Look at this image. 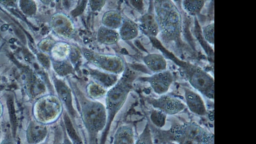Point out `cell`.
Wrapping results in <instances>:
<instances>
[{
	"label": "cell",
	"instance_id": "cell-23",
	"mask_svg": "<svg viewBox=\"0 0 256 144\" xmlns=\"http://www.w3.org/2000/svg\"><path fill=\"white\" fill-rule=\"evenodd\" d=\"M18 6L21 12L27 16H34L38 9L36 2L33 0H19Z\"/></svg>",
	"mask_w": 256,
	"mask_h": 144
},
{
	"label": "cell",
	"instance_id": "cell-7",
	"mask_svg": "<svg viewBox=\"0 0 256 144\" xmlns=\"http://www.w3.org/2000/svg\"><path fill=\"white\" fill-rule=\"evenodd\" d=\"M148 102L155 109L166 115H174L183 111L186 105L180 99L166 94L157 98H148Z\"/></svg>",
	"mask_w": 256,
	"mask_h": 144
},
{
	"label": "cell",
	"instance_id": "cell-6",
	"mask_svg": "<svg viewBox=\"0 0 256 144\" xmlns=\"http://www.w3.org/2000/svg\"><path fill=\"white\" fill-rule=\"evenodd\" d=\"M61 112L60 100L50 94H44L36 99L32 108L33 118L47 126L56 120Z\"/></svg>",
	"mask_w": 256,
	"mask_h": 144
},
{
	"label": "cell",
	"instance_id": "cell-9",
	"mask_svg": "<svg viewBox=\"0 0 256 144\" xmlns=\"http://www.w3.org/2000/svg\"><path fill=\"white\" fill-rule=\"evenodd\" d=\"M85 56L98 66L113 72H120L123 64L118 57L98 55L89 52H84Z\"/></svg>",
	"mask_w": 256,
	"mask_h": 144
},
{
	"label": "cell",
	"instance_id": "cell-3",
	"mask_svg": "<svg viewBox=\"0 0 256 144\" xmlns=\"http://www.w3.org/2000/svg\"><path fill=\"white\" fill-rule=\"evenodd\" d=\"M166 132L178 144H214V134L194 122L174 124Z\"/></svg>",
	"mask_w": 256,
	"mask_h": 144
},
{
	"label": "cell",
	"instance_id": "cell-2",
	"mask_svg": "<svg viewBox=\"0 0 256 144\" xmlns=\"http://www.w3.org/2000/svg\"><path fill=\"white\" fill-rule=\"evenodd\" d=\"M79 96L82 120L89 136L90 144H95L98 134L106 123V107L100 102Z\"/></svg>",
	"mask_w": 256,
	"mask_h": 144
},
{
	"label": "cell",
	"instance_id": "cell-21",
	"mask_svg": "<svg viewBox=\"0 0 256 144\" xmlns=\"http://www.w3.org/2000/svg\"><path fill=\"white\" fill-rule=\"evenodd\" d=\"M103 22L107 28H116L121 24V17L120 14L116 12H109L106 13L102 18Z\"/></svg>",
	"mask_w": 256,
	"mask_h": 144
},
{
	"label": "cell",
	"instance_id": "cell-22",
	"mask_svg": "<svg viewBox=\"0 0 256 144\" xmlns=\"http://www.w3.org/2000/svg\"><path fill=\"white\" fill-rule=\"evenodd\" d=\"M65 44L62 42L54 44L50 52L53 60H64V58L68 53V48Z\"/></svg>",
	"mask_w": 256,
	"mask_h": 144
},
{
	"label": "cell",
	"instance_id": "cell-34",
	"mask_svg": "<svg viewBox=\"0 0 256 144\" xmlns=\"http://www.w3.org/2000/svg\"><path fill=\"white\" fill-rule=\"evenodd\" d=\"M56 144H62V142L60 141H58V142H57Z\"/></svg>",
	"mask_w": 256,
	"mask_h": 144
},
{
	"label": "cell",
	"instance_id": "cell-12",
	"mask_svg": "<svg viewBox=\"0 0 256 144\" xmlns=\"http://www.w3.org/2000/svg\"><path fill=\"white\" fill-rule=\"evenodd\" d=\"M54 86L59 98L66 106L71 116L74 117L76 112L73 107L70 88L64 82L56 78L54 80Z\"/></svg>",
	"mask_w": 256,
	"mask_h": 144
},
{
	"label": "cell",
	"instance_id": "cell-13",
	"mask_svg": "<svg viewBox=\"0 0 256 144\" xmlns=\"http://www.w3.org/2000/svg\"><path fill=\"white\" fill-rule=\"evenodd\" d=\"M143 60L146 67L154 73L167 70V61L164 57L160 54H148L144 57Z\"/></svg>",
	"mask_w": 256,
	"mask_h": 144
},
{
	"label": "cell",
	"instance_id": "cell-5",
	"mask_svg": "<svg viewBox=\"0 0 256 144\" xmlns=\"http://www.w3.org/2000/svg\"><path fill=\"white\" fill-rule=\"evenodd\" d=\"M180 68L184 78L194 88L208 98L214 100V79L210 74L202 68L189 62H184Z\"/></svg>",
	"mask_w": 256,
	"mask_h": 144
},
{
	"label": "cell",
	"instance_id": "cell-24",
	"mask_svg": "<svg viewBox=\"0 0 256 144\" xmlns=\"http://www.w3.org/2000/svg\"><path fill=\"white\" fill-rule=\"evenodd\" d=\"M64 119L66 133L70 138V141L72 144H82L78 135L75 131L72 124L67 114H64Z\"/></svg>",
	"mask_w": 256,
	"mask_h": 144
},
{
	"label": "cell",
	"instance_id": "cell-17",
	"mask_svg": "<svg viewBox=\"0 0 256 144\" xmlns=\"http://www.w3.org/2000/svg\"><path fill=\"white\" fill-rule=\"evenodd\" d=\"M89 72L91 77L104 88L110 87L114 85L117 82V76L114 74L94 69H90Z\"/></svg>",
	"mask_w": 256,
	"mask_h": 144
},
{
	"label": "cell",
	"instance_id": "cell-35",
	"mask_svg": "<svg viewBox=\"0 0 256 144\" xmlns=\"http://www.w3.org/2000/svg\"><path fill=\"white\" fill-rule=\"evenodd\" d=\"M40 144H47V143L46 142H43L40 143Z\"/></svg>",
	"mask_w": 256,
	"mask_h": 144
},
{
	"label": "cell",
	"instance_id": "cell-11",
	"mask_svg": "<svg viewBox=\"0 0 256 144\" xmlns=\"http://www.w3.org/2000/svg\"><path fill=\"white\" fill-rule=\"evenodd\" d=\"M184 90L186 104L189 110L198 116H206L208 112L202 96L190 88H184Z\"/></svg>",
	"mask_w": 256,
	"mask_h": 144
},
{
	"label": "cell",
	"instance_id": "cell-8",
	"mask_svg": "<svg viewBox=\"0 0 256 144\" xmlns=\"http://www.w3.org/2000/svg\"><path fill=\"white\" fill-rule=\"evenodd\" d=\"M153 91L158 95L166 94L174 81V76L169 70L154 73L152 75L145 78Z\"/></svg>",
	"mask_w": 256,
	"mask_h": 144
},
{
	"label": "cell",
	"instance_id": "cell-31",
	"mask_svg": "<svg viewBox=\"0 0 256 144\" xmlns=\"http://www.w3.org/2000/svg\"><path fill=\"white\" fill-rule=\"evenodd\" d=\"M0 144H16L12 136L10 134H6L0 139Z\"/></svg>",
	"mask_w": 256,
	"mask_h": 144
},
{
	"label": "cell",
	"instance_id": "cell-28",
	"mask_svg": "<svg viewBox=\"0 0 256 144\" xmlns=\"http://www.w3.org/2000/svg\"><path fill=\"white\" fill-rule=\"evenodd\" d=\"M202 32L205 40L210 44H214V24L211 22L204 26L202 28Z\"/></svg>",
	"mask_w": 256,
	"mask_h": 144
},
{
	"label": "cell",
	"instance_id": "cell-32",
	"mask_svg": "<svg viewBox=\"0 0 256 144\" xmlns=\"http://www.w3.org/2000/svg\"><path fill=\"white\" fill-rule=\"evenodd\" d=\"M132 4L138 10H143L144 4L142 1H132Z\"/></svg>",
	"mask_w": 256,
	"mask_h": 144
},
{
	"label": "cell",
	"instance_id": "cell-19",
	"mask_svg": "<svg viewBox=\"0 0 256 144\" xmlns=\"http://www.w3.org/2000/svg\"><path fill=\"white\" fill-rule=\"evenodd\" d=\"M118 34L116 31L107 27L101 28L98 32V38L105 44H113L118 39Z\"/></svg>",
	"mask_w": 256,
	"mask_h": 144
},
{
	"label": "cell",
	"instance_id": "cell-4",
	"mask_svg": "<svg viewBox=\"0 0 256 144\" xmlns=\"http://www.w3.org/2000/svg\"><path fill=\"white\" fill-rule=\"evenodd\" d=\"M128 74L124 76L106 94V123L100 144H105L114 118L126 99L132 86V78Z\"/></svg>",
	"mask_w": 256,
	"mask_h": 144
},
{
	"label": "cell",
	"instance_id": "cell-29",
	"mask_svg": "<svg viewBox=\"0 0 256 144\" xmlns=\"http://www.w3.org/2000/svg\"><path fill=\"white\" fill-rule=\"evenodd\" d=\"M88 92L92 98H98L106 94L104 88L98 84H90L88 86Z\"/></svg>",
	"mask_w": 256,
	"mask_h": 144
},
{
	"label": "cell",
	"instance_id": "cell-14",
	"mask_svg": "<svg viewBox=\"0 0 256 144\" xmlns=\"http://www.w3.org/2000/svg\"><path fill=\"white\" fill-rule=\"evenodd\" d=\"M50 25L56 33L63 36H69L72 34V24L64 16L58 14L53 16L50 21Z\"/></svg>",
	"mask_w": 256,
	"mask_h": 144
},
{
	"label": "cell",
	"instance_id": "cell-16",
	"mask_svg": "<svg viewBox=\"0 0 256 144\" xmlns=\"http://www.w3.org/2000/svg\"><path fill=\"white\" fill-rule=\"evenodd\" d=\"M140 22L142 29L150 36L155 37L159 35L160 28L154 14H145L141 18Z\"/></svg>",
	"mask_w": 256,
	"mask_h": 144
},
{
	"label": "cell",
	"instance_id": "cell-33",
	"mask_svg": "<svg viewBox=\"0 0 256 144\" xmlns=\"http://www.w3.org/2000/svg\"><path fill=\"white\" fill-rule=\"evenodd\" d=\"M4 106L2 102L0 101V120L2 118L4 114Z\"/></svg>",
	"mask_w": 256,
	"mask_h": 144
},
{
	"label": "cell",
	"instance_id": "cell-36",
	"mask_svg": "<svg viewBox=\"0 0 256 144\" xmlns=\"http://www.w3.org/2000/svg\"><path fill=\"white\" fill-rule=\"evenodd\" d=\"M0 84H1V76L0 75Z\"/></svg>",
	"mask_w": 256,
	"mask_h": 144
},
{
	"label": "cell",
	"instance_id": "cell-30",
	"mask_svg": "<svg viewBox=\"0 0 256 144\" xmlns=\"http://www.w3.org/2000/svg\"><path fill=\"white\" fill-rule=\"evenodd\" d=\"M104 1L94 0L90 1V6L92 10L94 11H98L100 10L104 4Z\"/></svg>",
	"mask_w": 256,
	"mask_h": 144
},
{
	"label": "cell",
	"instance_id": "cell-20",
	"mask_svg": "<svg viewBox=\"0 0 256 144\" xmlns=\"http://www.w3.org/2000/svg\"><path fill=\"white\" fill-rule=\"evenodd\" d=\"M120 33L123 39L128 40L135 38L138 34V30L135 23L126 20L122 24Z\"/></svg>",
	"mask_w": 256,
	"mask_h": 144
},
{
	"label": "cell",
	"instance_id": "cell-1",
	"mask_svg": "<svg viewBox=\"0 0 256 144\" xmlns=\"http://www.w3.org/2000/svg\"><path fill=\"white\" fill-rule=\"evenodd\" d=\"M154 8L162 41L166 44L178 42L182 32V18L176 4L171 0H156Z\"/></svg>",
	"mask_w": 256,
	"mask_h": 144
},
{
	"label": "cell",
	"instance_id": "cell-10",
	"mask_svg": "<svg viewBox=\"0 0 256 144\" xmlns=\"http://www.w3.org/2000/svg\"><path fill=\"white\" fill-rule=\"evenodd\" d=\"M48 132L47 125L33 118L30 121L26 128V141L28 144H40L45 142Z\"/></svg>",
	"mask_w": 256,
	"mask_h": 144
},
{
	"label": "cell",
	"instance_id": "cell-26",
	"mask_svg": "<svg viewBox=\"0 0 256 144\" xmlns=\"http://www.w3.org/2000/svg\"><path fill=\"white\" fill-rule=\"evenodd\" d=\"M167 116L162 111L154 109L150 114V119L156 126L162 128L166 124Z\"/></svg>",
	"mask_w": 256,
	"mask_h": 144
},
{
	"label": "cell",
	"instance_id": "cell-18",
	"mask_svg": "<svg viewBox=\"0 0 256 144\" xmlns=\"http://www.w3.org/2000/svg\"><path fill=\"white\" fill-rule=\"evenodd\" d=\"M206 1L202 0H185L182 2V8L188 14L195 16L198 14L204 6Z\"/></svg>",
	"mask_w": 256,
	"mask_h": 144
},
{
	"label": "cell",
	"instance_id": "cell-25",
	"mask_svg": "<svg viewBox=\"0 0 256 144\" xmlns=\"http://www.w3.org/2000/svg\"><path fill=\"white\" fill-rule=\"evenodd\" d=\"M52 64L54 70L58 74L61 76H64L70 74L73 70L72 66L66 61L53 60Z\"/></svg>",
	"mask_w": 256,
	"mask_h": 144
},
{
	"label": "cell",
	"instance_id": "cell-15",
	"mask_svg": "<svg viewBox=\"0 0 256 144\" xmlns=\"http://www.w3.org/2000/svg\"><path fill=\"white\" fill-rule=\"evenodd\" d=\"M134 132L130 125L123 124L118 128L112 144H134Z\"/></svg>",
	"mask_w": 256,
	"mask_h": 144
},
{
	"label": "cell",
	"instance_id": "cell-27",
	"mask_svg": "<svg viewBox=\"0 0 256 144\" xmlns=\"http://www.w3.org/2000/svg\"><path fill=\"white\" fill-rule=\"evenodd\" d=\"M134 144H154L152 132L148 124Z\"/></svg>",
	"mask_w": 256,
	"mask_h": 144
},
{
	"label": "cell",
	"instance_id": "cell-37",
	"mask_svg": "<svg viewBox=\"0 0 256 144\" xmlns=\"http://www.w3.org/2000/svg\"></svg>",
	"mask_w": 256,
	"mask_h": 144
}]
</instances>
